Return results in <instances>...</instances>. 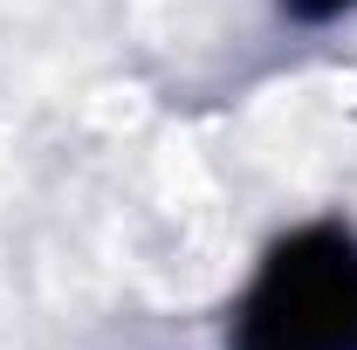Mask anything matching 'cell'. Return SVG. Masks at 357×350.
<instances>
[{
  "label": "cell",
  "mask_w": 357,
  "mask_h": 350,
  "mask_svg": "<svg viewBox=\"0 0 357 350\" xmlns=\"http://www.w3.org/2000/svg\"><path fill=\"white\" fill-rule=\"evenodd\" d=\"M296 21H330V14H344V7H357V0H282Z\"/></svg>",
  "instance_id": "2"
},
{
  "label": "cell",
  "mask_w": 357,
  "mask_h": 350,
  "mask_svg": "<svg viewBox=\"0 0 357 350\" xmlns=\"http://www.w3.org/2000/svg\"><path fill=\"white\" fill-rule=\"evenodd\" d=\"M241 350H357V241L344 227H303L261 261Z\"/></svg>",
  "instance_id": "1"
}]
</instances>
